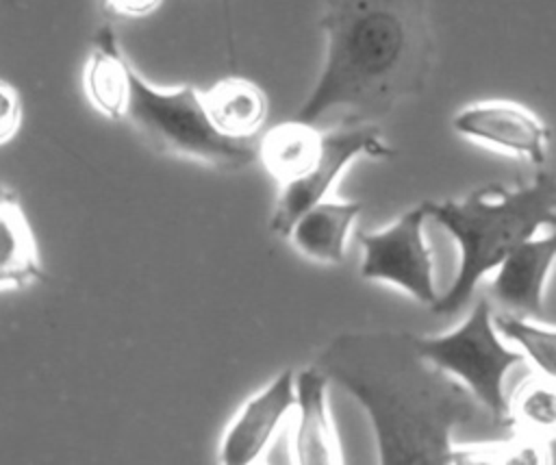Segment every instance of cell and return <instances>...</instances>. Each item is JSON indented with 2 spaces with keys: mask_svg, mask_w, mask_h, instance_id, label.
I'll return each instance as SVG.
<instances>
[{
  "mask_svg": "<svg viewBox=\"0 0 556 465\" xmlns=\"http://www.w3.org/2000/svg\"><path fill=\"white\" fill-rule=\"evenodd\" d=\"M319 26L324 65L295 113L298 122L315 126L337 113L341 124H374L426 87L434 37L421 2H330Z\"/></svg>",
  "mask_w": 556,
  "mask_h": 465,
  "instance_id": "2",
  "label": "cell"
},
{
  "mask_svg": "<svg viewBox=\"0 0 556 465\" xmlns=\"http://www.w3.org/2000/svg\"><path fill=\"white\" fill-rule=\"evenodd\" d=\"M519 413L528 424L552 428L556 422V395L552 385L526 387L519 398Z\"/></svg>",
  "mask_w": 556,
  "mask_h": 465,
  "instance_id": "18",
  "label": "cell"
},
{
  "mask_svg": "<svg viewBox=\"0 0 556 465\" xmlns=\"http://www.w3.org/2000/svg\"><path fill=\"white\" fill-rule=\"evenodd\" d=\"M313 365L363 406L378 463L456 465L478 458L452 445V432L476 417L478 402L456 378L421 356L415 335L343 332Z\"/></svg>",
  "mask_w": 556,
  "mask_h": 465,
  "instance_id": "1",
  "label": "cell"
},
{
  "mask_svg": "<svg viewBox=\"0 0 556 465\" xmlns=\"http://www.w3.org/2000/svg\"><path fill=\"white\" fill-rule=\"evenodd\" d=\"M46 280L37 241L15 189L0 183V289Z\"/></svg>",
  "mask_w": 556,
  "mask_h": 465,
  "instance_id": "13",
  "label": "cell"
},
{
  "mask_svg": "<svg viewBox=\"0 0 556 465\" xmlns=\"http://www.w3.org/2000/svg\"><path fill=\"white\" fill-rule=\"evenodd\" d=\"M426 206L428 217L458 243L454 285L430 306L434 313L454 315L471 300L478 280L510 250L556 222V180L549 172H539L532 183L517 189L486 185L463 200H426Z\"/></svg>",
  "mask_w": 556,
  "mask_h": 465,
  "instance_id": "3",
  "label": "cell"
},
{
  "mask_svg": "<svg viewBox=\"0 0 556 465\" xmlns=\"http://www.w3.org/2000/svg\"><path fill=\"white\" fill-rule=\"evenodd\" d=\"M321 133L298 120L269 128L256 148V159L280 183L289 185L302 178L319 159Z\"/></svg>",
  "mask_w": 556,
  "mask_h": 465,
  "instance_id": "16",
  "label": "cell"
},
{
  "mask_svg": "<svg viewBox=\"0 0 556 465\" xmlns=\"http://www.w3.org/2000/svg\"><path fill=\"white\" fill-rule=\"evenodd\" d=\"M293 378L291 367L282 369L237 411L222 437L219 463L250 465L263 454L287 413L295 409Z\"/></svg>",
  "mask_w": 556,
  "mask_h": 465,
  "instance_id": "9",
  "label": "cell"
},
{
  "mask_svg": "<svg viewBox=\"0 0 556 465\" xmlns=\"http://www.w3.org/2000/svg\"><path fill=\"white\" fill-rule=\"evenodd\" d=\"M363 154L371 159L395 156V150L380 137L376 124H341L330 133H321L319 159L302 178L282 185L269 219V230L278 237H287L293 222L306 209L326 200L341 172Z\"/></svg>",
  "mask_w": 556,
  "mask_h": 465,
  "instance_id": "7",
  "label": "cell"
},
{
  "mask_svg": "<svg viewBox=\"0 0 556 465\" xmlns=\"http://www.w3.org/2000/svg\"><path fill=\"white\" fill-rule=\"evenodd\" d=\"M493 328L519 343L523 352L534 361V365L545 374L547 380L556 374V332L554 328H543L523 319V315L515 313H497L493 315Z\"/></svg>",
  "mask_w": 556,
  "mask_h": 465,
  "instance_id": "17",
  "label": "cell"
},
{
  "mask_svg": "<svg viewBox=\"0 0 556 465\" xmlns=\"http://www.w3.org/2000/svg\"><path fill=\"white\" fill-rule=\"evenodd\" d=\"M452 128L467 139L523 156L532 165H543L547 159V126L515 102L489 100L471 104L452 120Z\"/></svg>",
  "mask_w": 556,
  "mask_h": 465,
  "instance_id": "8",
  "label": "cell"
},
{
  "mask_svg": "<svg viewBox=\"0 0 556 465\" xmlns=\"http://www.w3.org/2000/svg\"><path fill=\"white\" fill-rule=\"evenodd\" d=\"M124 117L159 154L189 159L219 172H237L256 161L254 139L219 135L206 117L193 85L156 89L130 65Z\"/></svg>",
  "mask_w": 556,
  "mask_h": 465,
  "instance_id": "4",
  "label": "cell"
},
{
  "mask_svg": "<svg viewBox=\"0 0 556 465\" xmlns=\"http://www.w3.org/2000/svg\"><path fill=\"white\" fill-rule=\"evenodd\" d=\"M415 345L426 361L456 378L497 426L513 424L504 378L513 365L523 363V354L500 341L486 298H480L454 330L439 337L415 335Z\"/></svg>",
  "mask_w": 556,
  "mask_h": 465,
  "instance_id": "5",
  "label": "cell"
},
{
  "mask_svg": "<svg viewBox=\"0 0 556 465\" xmlns=\"http://www.w3.org/2000/svg\"><path fill=\"white\" fill-rule=\"evenodd\" d=\"M428 219L426 200L402 213L378 232H358L363 246L361 276L365 280L391 282L421 304H434V259L424 241Z\"/></svg>",
  "mask_w": 556,
  "mask_h": 465,
  "instance_id": "6",
  "label": "cell"
},
{
  "mask_svg": "<svg viewBox=\"0 0 556 465\" xmlns=\"http://www.w3.org/2000/svg\"><path fill=\"white\" fill-rule=\"evenodd\" d=\"M202 104L213 128L230 139H252L267 117L265 91L239 76H230L202 93Z\"/></svg>",
  "mask_w": 556,
  "mask_h": 465,
  "instance_id": "14",
  "label": "cell"
},
{
  "mask_svg": "<svg viewBox=\"0 0 556 465\" xmlns=\"http://www.w3.org/2000/svg\"><path fill=\"white\" fill-rule=\"evenodd\" d=\"M556 256V235L530 237L506 254L491 280L489 296L515 315L545 317L543 289Z\"/></svg>",
  "mask_w": 556,
  "mask_h": 465,
  "instance_id": "10",
  "label": "cell"
},
{
  "mask_svg": "<svg viewBox=\"0 0 556 465\" xmlns=\"http://www.w3.org/2000/svg\"><path fill=\"white\" fill-rule=\"evenodd\" d=\"M298 426L293 435V461L300 465H339L343 463L341 443L332 426L326 391L328 378L315 365L295 372Z\"/></svg>",
  "mask_w": 556,
  "mask_h": 465,
  "instance_id": "11",
  "label": "cell"
},
{
  "mask_svg": "<svg viewBox=\"0 0 556 465\" xmlns=\"http://www.w3.org/2000/svg\"><path fill=\"white\" fill-rule=\"evenodd\" d=\"M361 211L363 202L358 200H321L293 222L287 237L306 259L315 263L339 265L345 256L348 232Z\"/></svg>",
  "mask_w": 556,
  "mask_h": 465,
  "instance_id": "12",
  "label": "cell"
},
{
  "mask_svg": "<svg viewBox=\"0 0 556 465\" xmlns=\"http://www.w3.org/2000/svg\"><path fill=\"white\" fill-rule=\"evenodd\" d=\"M163 2L156 0H111L106 2V7L119 15H130V17H143L152 11H156Z\"/></svg>",
  "mask_w": 556,
  "mask_h": 465,
  "instance_id": "20",
  "label": "cell"
},
{
  "mask_svg": "<svg viewBox=\"0 0 556 465\" xmlns=\"http://www.w3.org/2000/svg\"><path fill=\"white\" fill-rule=\"evenodd\" d=\"M22 126L20 91L0 78V146L11 141Z\"/></svg>",
  "mask_w": 556,
  "mask_h": 465,
  "instance_id": "19",
  "label": "cell"
},
{
  "mask_svg": "<svg viewBox=\"0 0 556 465\" xmlns=\"http://www.w3.org/2000/svg\"><path fill=\"white\" fill-rule=\"evenodd\" d=\"M128 70L119 41L111 26H102L93 37V50L85 67V91L89 102L109 120H122L128 98Z\"/></svg>",
  "mask_w": 556,
  "mask_h": 465,
  "instance_id": "15",
  "label": "cell"
}]
</instances>
